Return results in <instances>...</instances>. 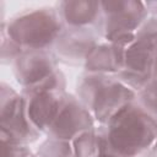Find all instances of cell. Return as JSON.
Returning <instances> with one entry per match:
<instances>
[{"label":"cell","mask_w":157,"mask_h":157,"mask_svg":"<svg viewBox=\"0 0 157 157\" xmlns=\"http://www.w3.org/2000/svg\"><path fill=\"white\" fill-rule=\"evenodd\" d=\"M97 45L94 33L90 28H63L55 42V50L65 63L77 64L86 60L92 49Z\"/></svg>","instance_id":"10"},{"label":"cell","mask_w":157,"mask_h":157,"mask_svg":"<svg viewBox=\"0 0 157 157\" xmlns=\"http://www.w3.org/2000/svg\"><path fill=\"white\" fill-rule=\"evenodd\" d=\"M1 141L23 145L38 136V130L31 124L26 114L23 96H18L11 87L1 85Z\"/></svg>","instance_id":"7"},{"label":"cell","mask_w":157,"mask_h":157,"mask_svg":"<svg viewBox=\"0 0 157 157\" xmlns=\"http://www.w3.org/2000/svg\"><path fill=\"white\" fill-rule=\"evenodd\" d=\"M139 105L157 121V77L139 91Z\"/></svg>","instance_id":"14"},{"label":"cell","mask_w":157,"mask_h":157,"mask_svg":"<svg viewBox=\"0 0 157 157\" xmlns=\"http://www.w3.org/2000/svg\"><path fill=\"white\" fill-rule=\"evenodd\" d=\"M146 6L140 1H101L97 27L110 43L128 44L134 39V32L146 21Z\"/></svg>","instance_id":"4"},{"label":"cell","mask_w":157,"mask_h":157,"mask_svg":"<svg viewBox=\"0 0 157 157\" xmlns=\"http://www.w3.org/2000/svg\"><path fill=\"white\" fill-rule=\"evenodd\" d=\"M75 157H97L102 155V140L98 131L88 130L72 140Z\"/></svg>","instance_id":"13"},{"label":"cell","mask_w":157,"mask_h":157,"mask_svg":"<svg viewBox=\"0 0 157 157\" xmlns=\"http://www.w3.org/2000/svg\"><path fill=\"white\" fill-rule=\"evenodd\" d=\"M102 155L110 157H137L157 137V121L132 102L117 112L105 126L98 130Z\"/></svg>","instance_id":"1"},{"label":"cell","mask_w":157,"mask_h":157,"mask_svg":"<svg viewBox=\"0 0 157 157\" xmlns=\"http://www.w3.org/2000/svg\"><path fill=\"white\" fill-rule=\"evenodd\" d=\"M145 6H146L147 10L150 9V11H152L153 13L157 15V2H146Z\"/></svg>","instance_id":"18"},{"label":"cell","mask_w":157,"mask_h":157,"mask_svg":"<svg viewBox=\"0 0 157 157\" xmlns=\"http://www.w3.org/2000/svg\"><path fill=\"white\" fill-rule=\"evenodd\" d=\"M77 94L92 117L103 124L135 98V92L128 85L108 74H88L81 77Z\"/></svg>","instance_id":"2"},{"label":"cell","mask_w":157,"mask_h":157,"mask_svg":"<svg viewBox=\"0 0 157 157\" xmlns=\"http://www.w3.org/2000/svg\"><path fill=\"white\" fill-rule=\"evenodd\" d=\"M148 156L150 157H157V137H156V140L153 141V144L151 146V150H150Z\"/></svg>","instance_id":"17"},{"label":"cell","mask_w":157,"mask_h":157,"mask_svg":"<svg viewBox=\"0 0 157 157\" xmlns=\"http://www.w3.org/2000/svg\"><path fill=\"white\" fill-rule=\"evenodd\" d=\"M93 117L81 101L71 94H65L60 109L47 130L52 139L69 141L77 135L92 130Z\"/></svg>","instance_id":"8"},{"label":"cell","mask_w":157,"mask_h":157,"mask_svg":"<svg viewBox=\"0 0 157 157\" xmlns=\"http://www.w3.org/2000/svg\"><path fill=\"white\" fill-rule=\"evenodd\" d=\"M2 157H36L23 145L2 142Z\"/></svg>","instance_id":"16"},{"label":"cell","mask_w":157,"mask_h":157,"mask_svg":"<svg viewBox=\"0 0 157 157\" xmlns=\"http://www.w3.org/2000/svg\"><path fill=\"white\" fill-rule=\"evenodd\" d=\"M63 22L54 9H36L13 17L2 32L22 50H45L56 42Z\"/></svg>","instance_id":"3"},{"label":"cell","mask_w":157,"mask_h":157,"mask_svg":"<svg viewBox=\"0 0 157 157\" xmlns=\"http://www.w3.org/2000/svg\"><path fill=\"white\" fill-rule=\"evenodd\" d=\"M56 11L61 22L67 27L87 28L92 23H98L101 1H61Z\"/></svg>","instance_id":"11"},{"label":"cell","mask_w":157,"mask_h":157,"mask_svg":"<svg viewBox=\"0 0 157 157\" xmlns=\"http://www.w3.org/2000/svg\"><path fill=\"white\" fill-rule=\"evenodd\" d=\"M15 75L23 86V93L64 91V76L47 50H23L15 59Z\"/></svg>","instance_id":"5"},{"label":"cell","mask_w":157,"mask_h":157,"mask_svg":"<svg viewBox=\"0 0 157 157\" xmlns=\"http://www.w3.org/2000/svg\"><path fill=\"white\" fill-rule=\"evenodd\" d=\"M128 44L110 43L96 45L85 60V67L90 74L118 72L123 60L124 48Z\"/></svg>","instance_id":"12"},{"label":"cell","mask_w":157,"mask_h":157,"mask_svg":"<svg viewBox=\"0 0 157 157\" xmlns=\"http://www.w3.org/2000/svg\"><path fill=\"white\" fill-rule=\"evenodd\" d=\"M38 157H75V153L69 141L50 137L40 146Z\"/></svg>","instance_id":"15"},{"label":"cell","mask_w":157,"mask_h":157,"mask_svg":"<svg viewBox=\"0 0 157 157\" xmlns=\"http://www.w3.org/2000/svg\"><path fill=\"white\" fill-rule=\"evenodd\" d=\"M155 45L152 39L140 28L134 39L124 48L118 78L131 90L140 91L153 77Z\"/></svg>","instance_id":"6"},{"label":"cell","mask_w":157,"mask_h":157,"mask_svg":"<svg viewBox=\"0 0 157 157\" xmlns=\"http://www.w3.org/2000/svg\"><path fill=\"white\" fill-rule=\"evenodd\" d=\"M97 157H110V156H107V155H99V156H97Z\"/></svg>","instance_id":"19"},{"label":"cell","mask_w":157,"mask_h":157,"mask_svg":"<svg viewBox=\"0 0 157 157\" xmlns=\"http://www.w3.org/2000/svg\"><path fill=\"white\" fill-rule=\"evenodd\" d=\"M63 91H38L23 93L26 114L38 131H47L55 119L64 99Z\"/></svg>","instance_id":"9"}]
</instances>
